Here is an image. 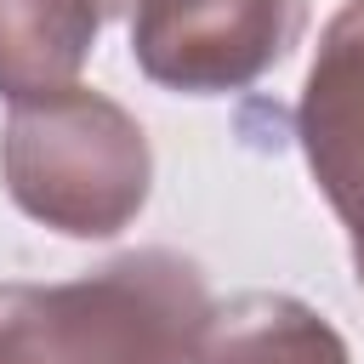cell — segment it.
<instances>
[{"label":"cell","mask_w":364,"mask_h":364,"mask_svg":"<svg viewBox=\"0 0 364 364\" xmlns=\"http://www.w3.org/2000/svg\"><path fill=\"white\" fill-rule=\"evenodd\" d=\"M193 364H353L341 330L284 290H245L210 307Z\"/></svg>","instance_id":"5b68a950"},{"label":"cell","mask_w":364,"mask_h":364,"mask_svg":"<svg viewBox=\"0 0 364 364\" xmlns=\"http://www.w3.org/2000/svg\"><path fill=\"white\" fill-rule=\"evenodd\" d=\"M0 176L23 216L63 239H114L154 188L148 131L131 108L91 85L11 102L0 131Z\"/></svg>","instance_id":"7a4b0ae2"},{"label":"cell","mask_w":364,"mask_h":364,"mask_svg":"<svg viewBox=\"0 0 364 364\" xmlns=\"http://www.w3.org/2000/svg\"><path fill=\"white\" fill-rule=\"evenodd\" d=\"M91 6H97L102 17H136V6H142V0H91Z\"/></svg>","instance_id":"ba28073f"},{"label":"cell","mask_w":364,"mask_h":364,"mask_svg":"<svg viewBox=\"0 0 364 364\" xmlns=\"http://www.w3.org/2000/svg\"><path fill=\"white\" fill-rule=\"evenodd\" d=\"M296 136L330 210L341 222L364 216V0H341L324 23L301 85Z\"/></svg>","instance_id":"277c9868"},{"label":"cell","mask_w":364,"mask_h":364,"mask_svg":"<svg viewBox=\"0 0 364 364\" xmlns=\"http://www.w3.org/2000/svg\"><path fill=\"white\" fill-rule=\"evenodd\" d=\"M307 28V0H142L131 17L136 68L182 97L256 85Z\"/></svg>","instance_id":"3957f363"},{"label":"cell","mask_w":364,"mask_h":364,"mask_svg":"<svg viewBox=\"0 0 364 364\" xmlns=\"http://www.w3.org/2000/svg\"><path fill=\"white\" fill-rule=\"evenodd\" d=\"M347 233H353V273H358V284H364V216H353Z\"/></svg>","instance_id":"52a82bcc"},{"label":"cell","mask_w":364,"mask_h":364,"mask_svg":"<svg viewBox=\"0 0 364 364\" xmlns=\"http://www.w3.org/2000/svg\"><path fill=\"white\" fill-rule=\"evenodd\" d=\"M210 284L176 250H125L63 284H0V364H193Z\"/></svg>","instance_id":"6da1fadb"},{"label":"cell","mask_w":364,"mask_h":364,"mask_svg":"<svg viewBox=\"0 0 364 364\" xmlns=\"http://www.w3.org/2000/svg\"><path fill=\"white\" fill-rule=\"evenodd\" d=\"M102 11L91 0H0V97L28 102L80 85Z\"/></svg>","instance_id":"8992f818"}]
</instances>
